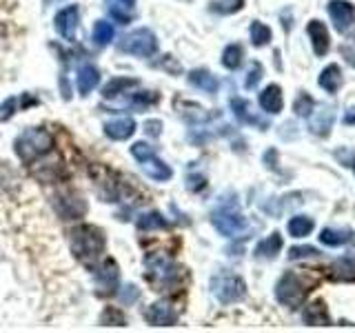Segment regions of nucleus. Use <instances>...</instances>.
I'll use <instances>...</instances> for the list:
<instances>
[{"label":"nucleus","mask_w":355,"mask_h":333,"mask_svg":"<svg viewBox=\"0 0 355 333\" xmlns=\"http://www.w3.org/2000/svg\"><path fill=\"white\" fill-rule=\"evenodd\" d=\"M269 40H271V29L258 20L251 22V42L255 47H264V44H269Z\"/></svg>","instance_id":"obj_32"},{"label":"nucleus","mask_w":355,"mask_h":333,"mask_svg":"<svg viewBox=\"0 0 355 333\" xmlns=\"http://www.w3.org/2000/svg\"><path fill=\"white\" fill-rule=\"evenodd\" d=\"M114 25L107 20H98L96 27H94V42L98 44V47H107V44L114 40Z\"/></svg>","instance_id":"obj_29"},{"label":"nucleus","mask_w":355,"mask_h":333,"mask_svg":"<svg viewBox=\"0 0 355 333\" xmlns=\"http://www.w3.org/2000/svg\"><path fill=\"white\" fill-rule=\"evenodd\" d=\"M211 225H214L222 236L227 238H236L242 231H247L249 222L244 218L236 207H218L214 214H211Z\"/></svg>","instance_id":"obj_8"},{"label":"nucleus","mask_w":355,"mask_h":333,"mask_svg":"<svg viewBox=\"0 0 355 333\" xmlns=\"http://www.w3.org/2000/svg\"><path fill=\"white\" fill-rule=\"evenodd\" d=\"M144 320L153 327H171L178 322V314L169 302H155L144 309Z\"/></svg>","instance_id":"obj_12"},{"label":"nucleus","mask_w":355,"mask_h":333,"mask_svg":"<svg viewBox=\"0 0 355 333\" xmlns=\"http://www.w3.org/2000/svg\"><path fill=\"white\" fill-rule=\"evenodd\" d=\"M55 209H58V214L64 216V220H76V218H80L85 214V200L80 196H76V194H64L62 198L55 200Z\"/></svg>","instance_id":"obj_13"},{"label":"nucleus","mask_w":355,"mask_h":333,"mask_svg":"<svg viewBox=\"0 0 355 333\" xmlns=\"http://www.w3.org/2000/svg\"><path fill=\"white\" fill-rule=\"evenodd\" d=\"M189 83H191L193 87H198V89H202V92H207V94H218V78L211 74V71H207V69H193L191 74H189Z\"/></svg>","instance_id":"obj_22"},{"label":"nucleus","mask_w":355,"mask_h":333,"mask_svg":"<svg viewBox=\"0 0 355 333\" xmlns=\"http://www.w3.org/2000/svg\"><path fill=\"white\" fill-rule=\"evenodd\" d=\"M344 122H347V125H355V109H349L347 114H344Z\"/></svg>","instance_id":"obj_40"},{"label":"nucleus","mask_w":355,"mask_h":333,"mask_svg":"<svg viewBox=\"0 0 355 333\" xmlns=\"http://www.w3.org/2000/svg\"><path fill=\"white\" fill-rule=\"evenodd\" d=\"M244 7V0H216V3H211V11H216V14H236Z\"/></svg>","instance_id":"obj_33"},{"label":"nucleus","mask_w":355,"mask_h":333,"mask_svg":"<svg viewBox=\"0 0 355 333\" xmlns=\"http://www.w3.org/2000/svg\"><path fill=\"white\" fill-rule=\"evenodd\" d=\"M100 83V71L96 69L94 65H85L80 71H78V78H76V87L78 92H80L83 96H87L92 89Z\"/></svg>","instance_id":"obj_23"},{"label":"nucleus","mask_w":355,"mask_h":333,"mask_svg":"<svg viewBox=\"0 0 355 333\" xmlns=\"http://www.w3.org/2000/svg\"><path fill=\"white\" fill-rule=\"evenodd\" d=\"M329 273L333 280L340 282H353L355 280V258H340L329 266Z\"/></svg>","instance_id":"obj_19"},{"label":"nucleus","mask_w":355,"mask_h":333,"mask_svg":"<svg viewBox=\"0 0 355 333\" xmlns=\"http://www.w3.org/2000/svg\"><path fill=\"white\" fill-rule=\"evenodd\" d=\"M280 249H282V236L277 231H273L269 238H264L258 247H255V255L258 258H275L277 253H280Z\"/></svg>","instance_id":"obj_24"},{"label":"nucleus","mask_w":355,"mask_h":333,"mask_svg":"<svg viewBox=\"0 0 355 333\" xmlns=\"http://www.w3.org/2000/svg\"><path fill=\"white\" fill-rule=\"evenodd\" d=\"M242 58H244V51L240 44H229L225 53H222V65H225L227 69H238L242 65Z\"/></svg>","instance_id":"obj_30"},{"label":"nucleus","mask_w":355,"mask_h":333,"mask_svg":"<svg viewBox=\"0 0 355 333\" xmlns=\"http://www.w3.org/2000/svg\"><path fill=\"white\" fill-rule=\"evenodd\" d=\"M51 133L47 129L42 127H31V129H25L20 133V136L16 138L14 142V149L18 153V158L22 162H31L40 158V155H44L49 149H51Z\"/></svg>","instance_id":"obj_3"},{"label":"nucleus","mask_w":355,"mask_h":333,"mask_svg":"<svg viewBox=\"0 0 355 333\" xmlns=\"http://www.w3.org/2000/svg\"><path fill=\"white\" fill-rule=\"evenodd\" d=\"M147 131L153 133V136H158V133H160V122H158V120H155V122L149 120V122H147Z\"/></svg>","instance_id":"obj_39"},{"label":"nucleus","mask_w":355,"mask_h":333,"mask_svg":"<svg viewBox=\"0 0 355 333\" xmlns=\"http://www.w3.org/2000/svg\"><path fill=\"white\" fill-rule=\"evenodd\" d=\"M138 229L147 231V229H166V220L158 214V211H149V214H142L138 218Z\"/></svg>","instance_id":"obj_31"},{"label":"nucleus","mask_w":355,"mask_h":333,"mask_svg":"<svg viewBox=\"0 0 355 333\" xmlns=\"http://www.w3.org/2000/svg\"><path fill=\"white\" fill-rule=\"evenodd\" d=\"M318 238H320V242L329 244V247H340V244H347L353 240V231H349V229H324Z\"/></svg>","instance_id":"obj_26"},{"label":"nucleus","mask_w":355,"mask_h":333,"mask_svg":"<svg viewBox=\"0 0 355 333\" xmlns=\"http://www.w3.org/2000/svg\"><path fill=\"white\" fill-rule=\"evenodd\" d=\"M98 271H100L98 273V284H100V289H103L100 293H103V296L114 293V289L118 284V264L111 260V258H107L105 264L100 266Z\"/></svg>","instance_id":"obj_16"},{"label":"nucleus","mask_w":355,"mask_h":333,"mask_svg":"<svg viewBox=\"0 0 355 333\" xmlns=\"http://www.w3.org/2000/svg\"><path fill=\"white\" fill-rule=\"evenodd\" d=\"M53 22H55V31H58L64 40H76V29H78V22H80V7L69 5L60 9Z\"/></svg>","instance_id":"obj_9"},{"label":"nucleus","mask_w":355,"mask_h":333,"mask_svg":"<svg viewBox=\"0 0 355 333\" xmlns=\"http://www.w3.org/2000/svg\"><path fill=\"white\" fill-rule=\"evenodd\" d=\"M100 322H103V325H107V327H114V325L125 327V316H122L116 307H107L103 318H100Z\"/></svg>","instance_id":"obj_35"},{"label":"nucleus","mask_w":355,"mask_h":333,"mask_svg":"<svg viewBox=\"0 0 355 333\" xmlns=\"http://www.w3.org/2000/svg\"><path fill=\"white\" fill-rule=\"evenodd\" d=\"M318 85L324 89L329 94H336L338 89L342 87V69L338 65H329L322 69L320 78H318Z\"/></svg>","instance_id":"obj_21"},{"label":"nucleus","mask_w":355,"mask_h":333,"mask_svg":"<svg viewBox=\"0 0 355 333\" xmlns=\"http://www.w3.org/2000/svg\"><path fill=\"white\" fill-rule=\"evenodd\" d=\"M313 220L309 216H295L288 220V233H291L293 238H306L311 231H313Z\"/></svg>","instance_id":"obj_27"},{"label":"nucleus","mask_w":355,"mask_h":333,"mask_svg":"<svg viewBox=\"0 0 355 333\" xmlns=\"http://www.w3.org/2000/svg\"><path fill=\"white\" fill-rule=\"evenodd\" d=\"M105 133L111 140H127L136 133V120L133 118H118L105 122Z\"/></svg>","instance_id":"obj_15"},{"label":"nucleus","mask_w":355,"mask_h":333,"mask_svg":"<svg viewBox=\"0 0 355 333\" xmlns=\"http://www.w3.org/2000/svg\"><path fill=\"white\" fill-rule=\"evenodd\" d=\"M231 111L236 114V118L242 122V125H262L260 118L251 114V105L247 103V100L233 98V100H231Z\"/></svg>","instance_id":"obj_25"},{"label":"nucleus","mask_w":355,"mask_h":333,"mask_svg":"<svg viewBox=\"0 0 355 333\" xmlns=\"http://www.w3.org/2000/svg\"><path fill=\"white\" fill-rule=\"evenodd\" d=\"M306 31H309V38H311V44H313L315 56H327L329 53V47H331V38H329V31L324 27V22L311 20Z\"/></svg>","instance_id":"obj_14"},{"label":"nucleus","mask_w":355,"mask_h":333,"mask_svg":"<svg viewBox=\"0 0 355 333\" xmlns=\"http://www.w3.org/2000/svg\"><path fill=\"white\" fill-rule=\"evenodd\" d=\"M147 269H149V280L151 284L158 287V291H169V289L178 282L180 278V269L171 262V258H164V255H153L147 258Z\"/></svg>","instance_id":"obj_6"},{"label":"nucleus","mask_w":355,"mask_h":333,"mask_svg":"<svg viewBox=\"0 0 355 333\" xmlns=\"http://www.w3.org/2000/svg\"><path fill=\"white\" fill-rule=\"evenodd\" d=\"M315 109V100L311 98L306 92H302L297 98H295V105H293V111L297 116H304V118H309V114L311 111Z\"/></svg>","instance_id":"obj_34"},{"label":"nucleus","mask_w":355,"mask_h":333,"mask_svg":"<svg viewBox=\"0 0 355 333\" xmlns=\"http://www.w3.org/2000/svg\"><path fill=\"white\" fill-rule=\"evenodd\" d=\"M320 251L315 247H291L288 249V258L300 260V258H311V255H318Z\"/></svg>","instance_id":"obj_37"},{"label":"nucleus","mask_w":355,"mask_h":333,"mask_svg":"<svg viewBox=\"0 0 355 333\" xmlns=\"http://www.w3.org/2000/svg\"><path fill=\"white\" fill-rule=\"evenodd\" d=\"M118 49L122 53L129 56H140V58H149L155 51H158V40H155V33L147 27H140L136 31L127 33L125 38L120 40Z\"/></svg>","instance_id":"obj_5"},{"label":"nucleus","mask_w":355,"mask_h":333,"mask_svg":"<svg viewBox=\"0 0 355 333\" xmlns=\"http://www.w3.org/2000/svg\"><path fill=\"white\" fill-rule=\"evenodd\" d=\"M329 16L333 20V25L340 33H347L355 20V7L347 0H331L329 3Z\"/></svg>","instance_id":"obj_10"},{"label":"nucleus","mask_w":355,"mask_h":333,"mask_svg":"<svg viewBox=\"0 0 355 333\" xmlns=\"http://www.w3.org/2000/svg\"><path fill=\"white\" fill-rule=\"evenodd\" d=\"M333 120H336V109L331 105H320L309 114V129L315 133V136H329V131L333 127Z\"/></svg>","instance_id":"obj_11"},{"label":"nucleus","mask_w":355,"mask_h":333,"mask_svg":"<svg viewBox=\"0 0 355 333\" xmlns=\"http://www.w3.org/2000/svg\"><path fill=\"white\" fill-rule=\"evenodd\" d=\"M211 291H214V296L222 305H231L247 296V284L236 273H218L211 280Z\"/></svg>","instance_id":"obj_7"},{"label":"nucleus","mask_w":355,"mask_h":333,"mask_svg":"<svg viewBox=\"0 0 355 333\" xmlns=\"http://www.w3.org/2000/svg\"><path fill=\"white\" fill-rule=\"evenodd\" d=\"M14 109H16V100L7 98L5 103L0 105V120H7L9 116H14Z\"/></svg>","instance_id":"obj_38"},{"label":"nucleus","mask_w":355,"mask_h":333,"mask_svg":"<svg viewBox=\"0 0 355 333\" xmlns=\"http://www.w3.org/2000/svg\"><path fill=\"white\" fill-rule=\"evenodd\" d=\"M69 247L71 253L76 255L78 260H83L85 264H94L100 253L105 249V236L103 231L94 225H83L69 233Z\"/></svg>","instance_id":"obj_2"},{"label":"nucleus","mask_w":355,"mask_h":333,"mask_svg":"<svg viewBox=\"0 0 355 333\" xmlns=\"http://www.w3.org/2000/svg\"><path fill=\"white\" fill-rule=\"evenodd\" d=\"M318 284V278L313 273H297V271H286L275 287V298L280 300L284 307L297 309L302 307L304 298L309 291Z\"/></svg>","instance_id":"obj_1"},{"label":"nucleus","mask_w":355,"mask_h":333,"mask_svg":"<svg viewBox=\"0 0 355 333\" xmlns=\"http://www.w3.org/2000/svg\"><path fill=\"white\" fill-rule=\"evenodd\" d=\"M284 105V98H282V89L277 85H269L260 94V107L266 111V114H280Z\"/></svg>","instance_id":"obj_17"},{"label":"nucleus","mask_w":355,"mask_h":333,"mask_svg":"<svg viewBox=\"0 0 355 333\" xmlns=\"http://www.w3.org/2000/svg\"><path fill=\"white\" fill-rule=\"evenodd\" d=\"M107 9L120 25H129L136 11V0H107Z\"/></svg>","instance_id":"obj_18"},{"label":"nucleus","mask_w":355,"mask_h":333,"mask_svg":"<svg viewBox=\"0 0 355 333\" xmlns=\"http://www.w3.org/2000/svg\"><path fill=\"white\" fill-rule=\"evenodd\" d=\"M262 74H264V67L260 62H251V71L247 74L244 87H247V89H255V87H258V83L262 80Z\"/></svg>","instance_id":"obj_36"},{"label":"nucleus","mask_w":355,"mask_h":333,"mask_svg":"<svg viewBox=\"0 0 355 333\" xmlns=\"http://www.w3.org/2000/svg\"><path fill=\"white\" fill-rule=\"evenodd\" d=\"M304 322L311 327H329L331 318H329V311L322 300H315V302H311L304 309Z\"/></svg>","instance_id":"obj_20"},{"label":"nucleus","mask_w":355,"mask_h":333,"mask_svg":"<svg viewBox=\"0 0 355 333\" xmlns=\"http://www.w3.org/2000/svg\"><path fill=\"white\" fill-rule=\"evenodd\" d=\"M136 85H138V80H133V78H114V80L105 85L103 96L105 98H116L120 94H125L129 87H136Z\"/></svg>","instance_id":"obj_28"},{"label":"nucleus","mask_w":355,"mask_h":333,"mask_svg":"<svg viewBox=\"0 0 355 333\" xmlns=\"http://www.w3.org/2000/svg\"><path fill=\"white\" fill-rule=\"evenodd\" d=\"M351 166H353V171H355V158H353V164Z\"/></svg>","instance_id":"obj_41"},{"label":"nucleus","mask_w":355,"mask_h":333,"mask_svg":"<svg viewBox=\"0 0 355 333\" xmlns=\"http://www.w3.org/2000/svg\"><path fill=\"white\" fill-rule=\"evenodd\" d=\"M131 155L138 162H142V169H144V173L151 178V180L166 182L173 176V171L169 169V164H164L158 158V155H155L153 147H149L147 142H136V144H133V147H131Z\"/></svg>","instance_id":"obj_4"}]
</instances>
